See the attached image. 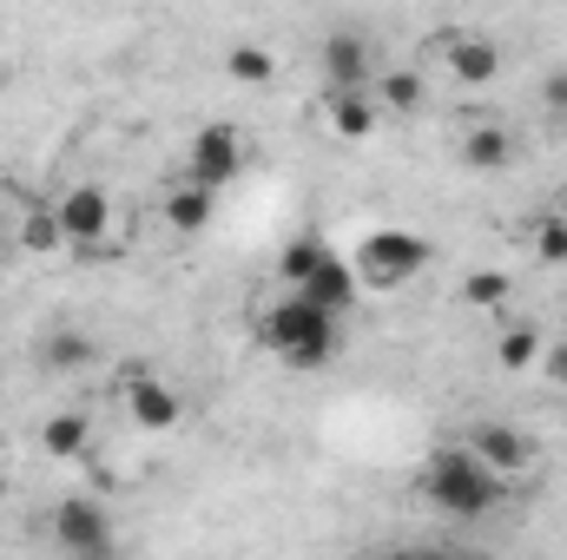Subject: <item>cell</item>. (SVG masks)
Masks as SVG:
<instances>
[{"instance_id": "1", "label": "cell", "mask_w": 567, "mask_h": 560, "mask_svg": "<svg viewBox=\"0 0 567 560\" xmlns=\"http://www.w3.org/2000/svg\"><path fill=\"white\" fill-rule=\"evenodd\" d=\"M508 488L515 481H502L468 442H442L423 462V475H416L423 508H435L442 521H488L495 508H508Z\"/></svg>"}, {"instance_id": "2", "label": "cell", "mask_w": 567, "mask_h": 560, "mask_svg": "<svg viewBox=\"0 0 567 560\" xmlns=\"http://www.w3.org/2000/svg\"><path fill=\"white\" fill-rule=\"evenodd\" d=\"M258 343L278 356L284 370L310 376V370H330L343 356V317L310 303L303 290H290V297H271V310L258 317Z\"/></svg>"}, {"instance_id": "3", "label": "cell", "mask_w": 567, "mask_h": 560, "mask_svg": "<svg viewBox=\"0 0 567 560\" xmlns=\"http://www.w3.org/2000/svg\"><path fill=\"white\" fill-rule=\"evenodd\" d=\"M429 265H435V245H429L423 231H403V225H377L357 245V278H363V290H383V297L410 290Z\"/></svg>"}, {"instance_id": "4", "label": "cell", "mask_w": 567, "mask_h": 560, "mask_svg": "<svg viewBox=\"0 0 567 560\" xmlns=\"http://www.w3.org/2000/svg\"><path fill=\"white\" fill-rule=\"evenodd\" d=\"M245 158H251L245 126L212 120V126H198L192 145H185V178H192V185H205V191H225V185H238V178H245Z\"/></svg>"}, {"instance_id": "5", "label": "cell", "mask_w": 567, "mask_h": 560, "mask_svg": "<svg viewBox=\"0 0 567 560\" xmlns=\"http://www.w3.org/2000/svg\"><path fill=\"white\" fill-rule=\"evenodd\" d=\"M435 60H442V73H449L462 93H488V86L502 80V66H508V53H502L488 33H475V27H449V33L435 40Z\"/></svg>"}, {"instance_id": "6", "label": "cell", "mask_w": 567, "mask_h": 560, "mask_svg": "<svg viewBox=\"0 0 567 560\" xmlns=\"http://www.w3.org/2000/svg\"><path fill=\"white\" fill-rule=\"evenodd\" d=\"M47 535H53V548L73 560H93V554H113V515L93 501V495H66V501H53V521H47Z\"/></svg>"}, {"instance_id": "7", "label": "cell", "mask_w": 567, "mask_h": 560, "mask_svg": "<svg viewBox=\"0 0 567 560\" xmlns=\"http://www.w3.org/2000/svg\"><path fill=\"white\" fill-rule=\"evenodd\" d=\"M53 218H60V231H66L73 251H100L113 238V191L93 185V178H80V185H66L53 198Z\"/></svg>"}, {"instance_id": "8", "label": "cell", "mask_w": 567, "mask_h": 560, "mask_svg": "<svg viewBox=\"0 0 567 560\" xmlns=\"http://www.w3.org/2000/svg\"><path fill=\"white\" fill-rule=\"evenodd\" d=\"M462 442H468L502 481H522V475H535V462H542V442H535L528 428H515V422H475Z\"/></svg>"}, {"instance_id": "9", "label": "cell", "mask_w": 567, "mask_h": 560, "mask_svg": "<svg viewBox=\"0 0 567 560\" xmlns=\"http://www.w3.org/2000/svg\"><path fill=\"white\" fill-rule=\"evenodd\" d=\"M120 403H126V416L140 422L145 435H172L185 422V396L165 376H152V370H126L120 376Z\"/></svg>"}, {"instance_id": "10", "label": "cell", "mask_w": 567, "mask_h": 560, "mask_svg": "<svg viewBox=\"0 0 567 560\" xmlns=\"http://www.w3.org/2000/svg\"><path fill=\"white\" fill-rule=\"evenodd\" d=\"M317 73H323V93H357V86L377 80V53H370V40L357 27H337L317 46Z\"/></svg>"}, {"instance_id": "11", "label": "cell", "mask_w": 567, "mask_h": 560, "mask_svg": "<svg viewBox=\"0 0 567 560\" xmlns=\"http://www.w3.org/2000/svg\"><path fill=\"white\" fill-rule=\"evenodd\" d=\"M323 120H330V133L350 145H363L377 126H383V106H377V93L370 86H357V93H323Z\"/></svg>"}, {"instance_id": "12", "label": "cell", "mask_w": 567, "mask_h": 560, "mask_svg": "<svg viewBox=\"0 0 567 560\" xmlns=\"http://www.w3.org/2000/svg\"><path fill=\"white\" fill-rule=\"evenodd\" d=\"M297 290H303L310 303H323V310H337V317H343V310H350V303L363 297V278H357V265H343V258L330 251V258H323V265H317L310 278L297 283Z\"/></svg>"}, {"instance_id": "13", "label": "cell", "mask_w": 567, "mask_h": 560, "mask_svg": "<svg viewBox=\"0 0 567 560\" xmlns=\"http://www.w3.org/2000/svg\"><path fill=\"white\" fill-rule=\"evenodd\" d=\"M40 455H53V462L93 455V416L86 409H53V416L40 422Z\"/></svg>"}, {"instance_id": "14", "label": "cell", "mask_w": 567, "mask_h": 560, "mask_svg": "<svg viewBox=\"0 0 567 560\" xmlns=\"http://www.w3.org/2000/svg\"><path fill=\"white\" fill-rule=\"evenodd\" d=\"M455 158H462L468 172H508V165H515V133L495 126V120H488V126H468V133L455 139Z\"/></svg>"}, {"instance_id": "15", "label": "cell", "mask_w": 567, "mask_h": 560, "mask_svg": "<svg viewBox=\"0 0 567 560\" xmlns=\"http://www.w3.org/2000/svg\"><path fill=\"white\" fill-rule=\"evenodd\" d=\"M165 225L178 231V238H198L205 225H212V211H218V191H205V185H192V178H178L172 191H165Z\"/></svg>"}, {"instance_id": "16", "label": "cell", "mask_w": 567, "mask_h": 560, "mask_svg": "<svg viewBox=\"0 0 567 560\" xmlns=\"http://www.w3.org/2000/svg\"><path fill=\"white\" fill-rule=\"evenodd\" d=\"M370 93H377V106L396 113V120H410V113H423L429 106V80L416 73V66H390V73H377Z\"/></svg>"}, {"instance_id": "17", "label": "cell", "mask_w": 567, "mask_h": 560, "mask_svg": "<svg viewBox=\"0 0 567 560\" xmlns=\"http://www.w3.org/2000/svg\"><path fill=\"white\" fill-rule=\"evenodd\" d=\"M542 350H548V336H542L535 323H502V330H495V370H508V376L535 370Z\"/></svg>"}, {"instance_id": "18", "label": "cell", "mask_w": 567, "mask_h": 560, "mask_svg": "<svg viewBox=\"0 0 567 560\" xmlns=\"http://www.w3.org/2000/svg\"><path fill=\"white\" fill-rule=\"evenodd\" d=\"M323 258H330V238H323V231H297V238L278 251V283H284V290H297V283L323 265Z\"/></svg>"}, {"instance_id": "19", "label": "cell", "mask_w": 567, "mask_h": 560, "mask_svg": "<svg viewBox=\"0 0 567 560\" xmlns=\"http://www.w3.org/2000/svg\"><path fill=\"white\" fill-rule=\"evenodd\" d=\"M20 251H27V258H53V251H66V231H60L53 205H33V211L20 218Z\"/></svg>"}, {"instance_id": "20", "label": "cell", "mask_w": 567, "mask_h": 560, "mask_svg": "<svg viewBox=\"0 0 567 560\" xmlns=\"http://www.w3.org/2000/svg\"><path fill=\"white\" fill-rule=\"evenodd\" d=\"M225 73H231V86H251V93H265V86L278 80V60H271L265 46H231V53H225Z\"/></svg>"}, {"instance_id": "21", "label": "cell", "mask_w": 567, "mask_h": 560, "mask_svg": "<svg viewBox=\"0 0 567 560\" xmlns=\"http://www.w3.org/2000/svg\"><path fill=\"white\" fill-rule=\"evenodd\" d=\"M40 363L60 370V376H66V370H86V363H93V336H80V330H53V336L40 343Z\"/></svg>"}, {"instance_id": "22", "label": "cell", "mask_w": 567, "mask_h": 560, "mask_svg": "<svg viewBox=\"0 0 567 560\" xmlns=\"http://www.w3.org/2000/svg\"><path fill=\"white\" fill-rule=\"evenodd\" d=\"M455 297H462L468 310H502V303L515 297V278H508V271H468Z\"/></svg>"}, {"instance_id": "23", "label": "cell", "mask_w": 567, "mask_h": 560, "mask_svg": "<svg viewBox=\"0 0 567 560\" xmlns=\"http://www.w3.org/2000/svg\"><path fill=\"white\" fill-rule=\"evenodd\" d=\"M528 251L542 265H567V211H548V218L528 225Z\"/></svg>"}, {"instance_id": "24", "label": "cell", "mask_w": 567, "mask_h": 560, "mask_svg": "<svg viewBox=\"0 0 567 560\" xmlns=\"http://www.w3.org/2000/svg\"><path fill=\"white\" fill-rule=\"evenodd\" d=\"M542 113H548V120H567V66H555V73L542 80Z\"/></svg>"}, {"instance_id": "25", "label": "cell", "mask_w": 567, "mask_h": 560, "mask_svg": "<svg viewBox=\"0 0 567 560\" xmlns=\"http://www.w3.org/2000/svg\"><path fill=\"white\" fill-rule=\"evenodd\" d=\"M542 370H548L555 390H567V343H548V350H542Z\"/></svg>"}, {"instance_id": "26", "label": "cell", "mask_w": 567, "mask_h": 560, "mask_svg": "<svg viewBox=\"0 0 567 560\" xmlns=\"http://www.w3.org/2000/svg\"><path fill=\"white\" fill-rule=\"evenodd\" d=\"M0 245H7V218H0Z\"/></svg>"}, {"instance_id": "27", "label": "cell", "mask_w": 567, "mask_h": 560, "mask_svg": "<svg viewBox=\"0 0 567 560\" xmlns=\"http://www.w3.org/2000/svg\"><path fill=\"white\" fill-rule=\"evenodd\" d=\"M0 501H7V475H0Z\"/></svg>"}, {"instance_id": "28", "label": "cell", "mask_w": 567, "mask_h": 560, "mask_svg": "<svg viewBox=\"0 0 567 560\" xmlns=\"http://www.w3.org/2000/svg\"><path fill=\"white\" fill-rule=\"evenodd\" d=\"M561 211H567V185H561Z\"/></svg>"}]
</instances>
